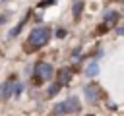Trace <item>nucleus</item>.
<instances>
[{
	"mask_svg": "<svg viewBox=\"0 0 124 116\" xmlns=\"http://www.w3.org/2000/svg\"><path fill=\"white\" fill-rule=\"evenodd\" d=\"M12 91H16V83H14V77H10L4 85H2V99L6 101V99H10V95H12Z\"/></svg>",
	"mask_w": 124,
	"mask_h": 116,
	"instance_id": "4",
	"label": "nucleus"
},
{
	"mask_svg": "<svg viewBox=\"0 0 124 116\" xmlns=\"http://www.w3.org/2000/svg\"><path fill=\"white\" fill-rule=\"evenodd\" d=\"M64 35H66V31H64V29H58V31H56V37H60V39H62Z\"/></svg>",
	"mask_w": 124,
	"mask_h": 116,
	"instance_id": "12",
	"label": "nucleus"
},
{
	"mask_svg": "<svg viewBox=\"0 0 124 116\" xmlns=\"http://www.w3.org/2000/svg\"><path fill=\"white\" fill-rule=\"evenodd\" d=\"M48 39H50V29L48 27H35L33 31H31V35H29V44L33 46V48H41V46H45L46 43H48Z\"/></svg>",
	"mask_w": 124,
	"mask_h": 116,
	"instance_id": "1",
	"label": "nucleus"
},
{
	"mask_svg": "<svg viewBox=\"0 0 124 116\" xmlns=\"http://www.w3.org/2000/svg\"><path fill=\"white\" fill-rule=\"evenodd\" d=\"M52 66L50 64H46V62H39L37 66H35V72H33V79H35V83L37 85H41L43 81H46V79H50L52 77Z\"/></svg>",
	"mask_w": 124,
	"mask_h": 116,
	"instance_id": "3",
	"label": "nucleus"
},
{
	"mask_svg": "<svg viewBox=\"0 0 124 116\" xmlns=\"http://www.w3.org/2000/svg\"><path fill=\"white\" fill-rule=\"evenodd\" d=\"M60 87H62L60 83H52V85L48 87V95H50V97H54V95L58 93V89H60Z\"/></svg>",
	"mask_w": 124,
	"mask_h": 116,
	"instance_id": "11",
	"label": "nucleus"
},
{
	"mask_svg": "<svg viewBox=\"0 0 124 116\" xmlns=\"http://www.w3.org/2000/svg\"><path fill=\"white\" fill-rule=\"evenodd\" d=\"M79 108H81V104H79L78 97H70V99H66L64 102L54 104L52 114H54V116H60V114H74V112H78Z\"/></svg>",
	"mask_w": 124,
	"mask_h": 116,
	"instance_id": "2",
	"label": "nucleus"
},
{
	"mask_svg": "<svg viewBox=\"0 0 124 116\" xmlns=\"http://www.w3.org/2000/svg\"><path fill=\"white\" fill-rule=\"evenodd\" d=\"M83 93H85V97H87V101H89V102H95V101H97V97H99V89H97V87H93V85H87V87L83 89Z\"/></svg>",
	"mask_w": 124,
	"mask_h": 116,
	"instance_id": "6",
	"label": "nucleus"
},
{
	"mask_svg": "<svg viewBox=\"0 0 124 116\" xmlns=\"http://www.w3.org/2000/svg\"><path fill=\"white\" fill-rule=\"evenodd\" d=\"M120 2H124V0H120Z\"/></svg>",
	"mask_w": 124,
	"mask_h": 116,
	"instance_id": "14",
	"label": "nucleus"
},
{
	"mask_svg": "<svg viewBox=\"0 0 124 116\" xmlns=\"http://www.w3.org/2000/svg\"><path fill=\"white\" fill-rule=\"evenodd\" d=\"M116 19H118V14H116V12H112V10H107V12H105V21H107V23L112 25Z\"/></svg>",
	"mask_w": 124,
	"mask_h": 116,
	"instance_id": "8",
	"label": "nucleus"
},
{
	"mask_svg": "<svg viewBox=\"0 0 124 116\" xmlns=\"http://www.w3.org/2000/svg\"><path fill=\"white\" fill-rule=\"evenodd\" d=\"M70 79H72V70H70V68H62V70L58 72V83H60V85H68Z\"/></svg>",
	"mask_w": 124,
	"mask_h": 116,
	"instance_id": "5",
	"label": "nucleus"
},
{
	"mask_svg": "<svg viewBox=\"0 0 124 116\" xmlns=\"http://www.w3.org/2000/svg\"><path fill=\"white\" fill-rule=\"evenodd\" d=\"M25 21H27V19H21V21H19V23H17V27H14V29H12V31H10V37H16V35H17V33H19V31H21V27H23V25H25Z\"/></svg>",
	"mask_w": 124,
	"mask_h": 116,
	"instance_id": "10",
	"label": "nucleus"
},
{
	"mask_svg": "<svg viewBox=\"0 0 124 116\" xmlns=\"http://www.w3.org/2000/svg\"><path fill=\"white\" fill-rule=\"evenodd\" d=\"M21 93V85H16V91H14V95H19Z\"/></svg>",
	"mask_w": 124,
	"mask_h": 116,
	"instance_id": "13",
	"label": "nucleus"
},
{
	"mask_svg": "<svg viewBox=\"0 0 124 116\" xmlns=\"http://www.w3.org/2000/svg\"><path fill=\"white\" fill-rule=\"evenodd\" d=\"M81 10H83V2H76L74 4V10H72L74 12V17H79L81 15Z\"/></svg>",
	"mask_w": 124,
	"mask_h": 116,
	"instance_id": "9",
	"label": "nucleus"
},
{
	"mask_svg": "<svg viewBox=\"0 0 124 116\" xmlns=\"http://www.w3.org/2000/svg\"><path fill=\"white\" fill-rule=\"evenodd\" d=\"M85 73H87L89 77L97 75V73H99V64H97V62H91V64H89V66L85 68Z\"/></svg>",
	"mask_w": 124,
	"mask_h": 116,
	"instance_id": "7",
	"label": "nucleus"
}]
</instances>
